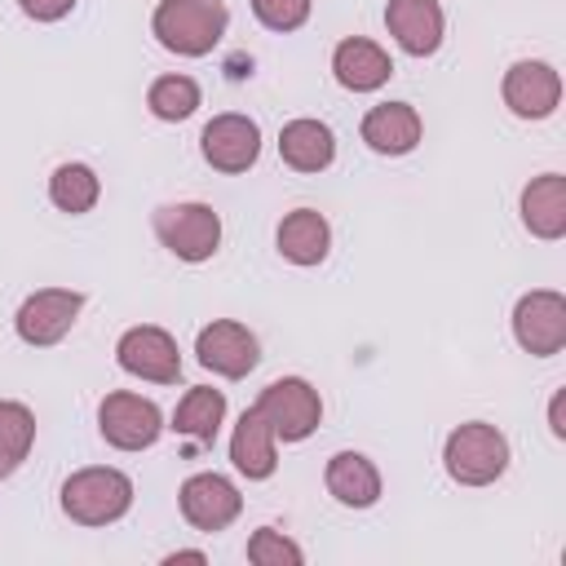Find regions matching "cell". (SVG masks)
<instances>
[{
    "label": "cell",
    "instance_id": "13",
    "mask_svg": "<svg viewBox=\"0 0 566 566\" xmlns=\"http://www.w3.org/2000/svg\"><path fill=\"white\" fill-rule=\"evenodd\" d=\"M562 102V80L548 62H517L504 75V106L517 119H544Z\"/></svg>",
    "mask_w": 566,
    "mask_h": 566
},
{
    "label": "cell",
    "instance_id": "12",
    "mask_svg": "<svg viewBox=\"0 0 566 566\" xmlns=\"http://www.w3.org/2000/svg\"><path fill=\"white\" fill-rule=\"evenodd\" d=\"M243 509V495L234 491L230 478L221 473H195L181 482V517L195 526V531H226Z\"/></svg>",
    "mask_w": 566,
    "mask_h": 566
},
{
    "label": "cell",
    "instance_id": "6",
    "mask_svg": "<svg viewBox=\"0 0 566 566\" xmlns=\"http://www.w3.org/2000/svg\"><path fill=\"white\" fill-rule=\"evenodd\" d=\"M97 429L111 447L119 451H146L159 433H164V416L150 398L142 394H106L102 407H97Z\"/></svg>",
    "mask_w": 566,
    "mask_h": 566
},
{
    "label": "cell",
    "instance_id": "24",
    "mask_svg": "<svg viewBox=\"0 0 566 566\" xmlns=\"http://www.w3.org/2000/svg\"><path fill=\"white\" fill-rule=\"evenodd\" d=\"M97 195H102V181H97V172H93L88 164H62V168L49 177V199H53L62 212H71V217L88 212V208L97 203Z\"/></svg>",
    "mask_w": 566,
    "mask_h": 566
},
{
    "label": "cell",
    "instance_id": "27",
    "mask_svg": "<svg viewBox=\"0 0 566 566\" xmlns=\"http://www.w3.org/2000/svg\"><path fill=\"white\" fill-rule=\"evenodd\" d=\"M252 13L270 31H296L310 18V0H252Z\"/></svg>",
    "mask_w": 566,
    "mask_h": 566
},
{
    "label": "cell",
    "instance_id": "15",
    "mask_svg": "<svg viewBox=\"0 0 566 566\" xmlns=\"http://www.w3.org/2000/svg\"><path fill=\"white\" fill-rule=\"evenodd\" d=\"M332 71H336V84H340V88H349V93H371V88H380V84L394 75V62H389V53H385L380 44H371V40H363V35H349V40L336 44Z\"/></svg>",
    "mask_w": 566,
    "mask_h": 566
},
{
    "label": "cell",
    "instance_id": "25",
    "mask_svg": "<svg viewBox=\"0 0 566 566\" xmlns=\"http://www.w3.org/2000/svg\"><path fill=\"white\" fill-rule=\"evenodd\" d=\"M146 106H150V115L155 119H186V115H195V106H199V84L190 80V75H159L155 84H150V93H146Z\"/></svg>",
    "mask_w": 566,
    "mask_h": 566
},
{
    "label": "cell",
    "instance_id": "7",
    "mask_svg": "<svg viewBox=\"0 0 566 566\" xmlns=\"http://www.w3.org/2000/svg\"><path fill=\"white\" fill-rule=\"evenodd\" d=\"M513 336L535 358L562 354V345H566V301H562V292H548V287L526 292L513 310Z\"/></svg>",
    "mask_w": 566,
    "mask_h": 566
},
{
    "label": "cell",
    "instance_id": "19",
    "mask_svg": "<svg viewBox=\"0 0 566 566\" xmlns=\"http://www.w3.org/2000/svg\"><path fill=\"white\" fill-rule=\"evenodd\" d=\"M522 221L539 239L566 234V177L562 172H544L522 190Z\"/></svg>",
    "mask_w": 566,
    "mask_h": 566
},
{
    "label": "cell",
    "instance_id": "16",
    "mask_svg": "<svg viewBox=\"0 0 566 566\" xmlns=\"http://www.w3.org/2000/svg\"><path fill=\"white\" fill-rule=\"evenodd\" d=\"M363 142L376 155H407L420 146V115L407 102H380L363 115Z\"/></svg>",
    "mask_w": 566,
    "mask_h": 566
},
{
    "label": "cell",
    "instance_id": "30",
    "mask_svg": "<svg viewBox=\"0 0 566 566\" xmlns=\"http://www.w3.org/2000/svg\"><path fill=\"white\" fill-rule=\"evenodd\" d=\"M177 562H203V553H172L168 566H177Z\"/></svg>",
    "mask_w": 566,
    "mask_h": 566
},
{
    "label": "cell",
    "instance_id": "9",
    "mask_svg": "<svg viewBox=\"0 0 566 566\" xmlns=\"http://www.w3.org/2000/svg\"><path fill=\"white\" fill-rule=\"evenodd\" d=\"M195 354H199V363H203L208 371H217V376H226V380H239V376H248V371L261 363L256 336H252L243 323H234V318L208 323V327L199 332V340H195Z\"/></svg>",
    "mask_w": 566,
    "mask_h": 566
},
{
    "label": "cell",
    "instance_id": "8",
    "mask_svg": "<svg viewBox=\"0 0 566 566\" xmlns=\"http://www.w3.org/2000/svg\"><path fill=\"white\" fill-rule=\"evenodd\" d=\"M115 358L128 376H142L155 385H177V376H181L177 340L164 327H128L115 345Z\"/></svg>",
    "mask_w": 566,
    "mask_h": 566
},
{
    "label": "cell",
    "instance_id": "10",
    "mask_svg": "<svg viewBox=\"0 0 566 566\" xmlns=\"http://www.w3.org/2000/svg\"><path fill=\"white\" fill-rule=\"evenodd\" d=\"M199 146L217 172H248L261 155V128H256V119L230 111V115H217L203 124Z\"/></svg>",
    "mask_w": 566,
    "mask_h": 566
},
{
    "label": "cell",
    "instance_id": "20",
    "mask_svg": "<svg viewBox=\"0 0 566 566\" xmlns=\"http://www.w3.org/2000/svg\"><path fill=\"white\" fill-rule=\"evenodd\" d=\"M332 248V226L314 208H296L279 221V252L292 265H318Z\"/></svg>",
    "mask_w": 566,
    "mask_h": 566
},
{
    "label": "cell",
    "instance_id": "4",
    "mask_svg": "<svg viewBox=\"0 0 566 566\" xmlns=\"http://www.w3.org/2000/svg\"><path fill=\"white\" fill-rule=\"evenodd\" d=\"M256 411L265 416V424H270L274 438H283V442L310 438V433L318 429V420H323L318 389H314L310 380H301V376H283V380L265 385L261 398H256Z\"/></svg>",
    "mask_w": 566,
    "mask_h": 566
},
{
    "label": "cell",
    "instance_id": "18",
    "mask_svg": "<svg viewBox=\"0 0 566 566\" xmlns=\"http://www.w3.org/2000/svg\"><path fill=\"white\" fill-rule=\"evenodd\" d=\"M279 155L296 172H323L336 159V137L323 119H292L279 133Z\"/></svg>",
    "mask_w": 566,
    "mask_h": 566
},
{
    "label": "cell",
    "instance_id": "17",
    "mask_svg": "<svg viewBox=\"0 0 566 566\" xmlns=\"http://www.w3.org/2000/svg\"><path fill=\"white\" fill-rule=\"evenodd\" d=\"M230 460L243 478L261 482L279 469V451H274V429L265 424V416L256 407H248L234 424V438H230Z\"/></svg>",
    "mask_w": 566,
    "mask_h": 566
},
{
    "label": "cell",
    "instance_id": "22",
    "mask_svg": "<svg viewBox=\"0 0 566 566\" xmlns=\"http://www.w3.org/2000/svg\"><path fill=\"white\" fill-rule=\"evenodd\" d=\"M221 420H226V394L212 389V385H195V389L177 402V411H172V429H177L181 438H195L199 447H208V442L217 438Z\"/></svg>",
    "mask_w": 566,
    "mask_h": 566
},
{
    "label": "cell",
    "instance_id": "11",
    "mask_svg": "<svg viewBox=\"0 0 566 566\" xmlns=\"http://www.w3.org/2000/svg\"><path fill=\"white\" fill-rule=\"evenodd\" d=\"M80 305H84L80 292H71V287H44V292H31L22 301L13 327H18V336L27 345H57L71 332Z\"/></svg>",
    "mask_w": 566,
    "mask_h": 566
},
{
    "label": "cell",
    "instance_id": "23",
    "mask_svg": "<svg viewBox=\"0 0 566 566\" xmlns=\"http://www.w3.org/2000/svg\"><path fill=\"white\" fill-rule=\"evenodd\" d=\"M31 442H35V416L22 402L0 398V478L18 473V464L27 460Z\"/></svg>",
    "mask_w": 566,
    "mask_h": 566
},
{
    "label": "cell",
    "instance_id": "29",
    "mask_svg": "<svg viewBox=\"0 0 566 566\" xmlns=\"http://www.w3.org/2000/svg\"><path fill=\"white\" fill-rule=\"evenodd\" d=\"M548 416H553V433L566 438V424H562V398H553V411H548Z\"/></svg>",
    "mask_w": 566,
    "mask_h": 566
},
{
    "label": "cell",
    "instance_id": "5",
    "mask_svg": "<svg viewBox=\"0 0 566 566\" xmlns=\"http://www.w3.org/2000/svg\"><path fill=\"white\" fill-rule=\"evenodd\" d=\"M159 243L181 261H208L221 243V217L208 203H168L155 212Z\"/></svg>",
    "mask_w": 566,
    "mask_h": 566
},
{
    "label": "cell",
    "instance_id": "14",
    "mask_svg": "<svg viewBox=\"0 0 566 566\" xmlns=\"http://www.w3.org/2000/svg\"><path fill=\"white\" fill-rule=\"evenodd\" d=\"M385 27L398 40L402 53L429 57L442 44V4L438 0H389L385 4Z\"/></svg>",
    "mask_w": 566,
    "mask_h": 566
},
{
    "label": "cell",
    "instance_id": "26",
    "mask_svg": "<svg viewBox=\"0 0 566 566\" xmlns=\"http://www.w3.org/2000/svg\"><path fill=\"white\" fill-rule=\"evenodd\" d=\"M301 544H292L283 531L274 526H261L252 539H248V562L252 566H301Z\"/></svg>",
    "mask_w": 566,
    "mask_h": 566
},
{
    "label": "cell",
    "instance_id": "2",
    "mask_svg": "<svg viewBox=\"0 0 566 566\" xmlns=\"http://www.w3.org/2000/svg\"><path fill=\"white\" fill-rule=\"evenodd\" d=\"M133 504V482L119 469H80L62 482V513L80 526L119 522Z\"/></svg>",
    "mask_w": 566,
    "mask_h": 566
},
{
    "label": "cell",
    "instance_id": "28",
    "mask_svg": "<svg viewBox=\"0 0 566 566\" xmlns=\"http://www.w3.org/2000/svg\"><path fill=\"white\" fill-rule=\"evenodd\" d=\"M18 4H22V13L35 18V22H57V18L71 13L75 0H18Z\"/></svg>",
    "mask_w": 566,
    "mask_h": 566
},
{
    "label": "cell",
    "instance_id": "1",
    "mask_svg": "<svg viewBox=\"0 0 566 566\" xmlns=\"http://www.w3.org/2000/svg\"><path fill=\"white\" fill-rule=\"evenodd\" d=\"M226 22H230V13L221 0H159V9L150 18L159 44L181 57L212 53L217 40L226 35Z\"/></svg>",
    "mask_w": 566,
    "mask_h": 566
},
{
    "label": "cell",
    "instance_id": "3",
    "mask_svg": "<svg viewBox=\"0 0 566 566\" xmlns=\"http://www.w3.org/2000/svg\"><path fill=\"white\" fill-rule=\"evenodd\" d=\"M442 460H447V473L460 486H486L509 469V438L495 424L469 420V424L451 429Z\"/></svg>",
    "mask_w": 566,
    "mask_h": 566
},
{
    "label": "cell",
    "instance_id": "21",
    "mask_svg": "<svg viewBox=\"0 0 566 566\" xmlns=\"http://www.w3.org/2000/svg\"><path fill=\"white\" fill-rule=\"evenodd\" d=\"M327 491L345 504V509H371L380 500V473L367 455L358 451H340L327 460Z\"/></svg>",
    "mask_w": 566,
    "mask_h": 566
}]
</instances>
